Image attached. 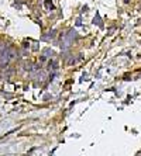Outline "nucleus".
Returning <instances> with one entry per match:
<instances>
[{
    "mask_svg": "<svg viewBox=\"0 0 141 156\" xmlns=\"http://www.w3.org/2000/svg\"><path fill=\"white\" fill-rule=\"evenodd\" d=\"M138 156H141V155H138Z\"/></svg>",
    "mask_w": 141,
    "mask_h": 156,
    "instance_id": "f257e3e1",
    "label": "nucleus"
}]
</instances>
